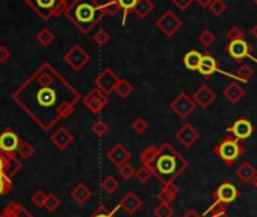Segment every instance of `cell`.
I'll return each instance as SVG.
<instances>
[{"label": "cell", "mask_w": 257, "mask_h": 217, "mask_svg": "<svg viewBox=\"0 0 257 217\" xmlns=\"http://www.w3.org/2000/svg\"><path fill=\"white\" fill-rule=\"evenodd\" d=\"M79 94L50 65H41L35 75L16 93V100L44 128L52 126L61 116L71 113Z\"/></svg>", "instance_id": "obj_1"}, {"label": "cell", "mask_w": 257, "mask_h": 217, "mask_svg": "<svg viewBox=\"0 0 257 217\" xmlns=\"http://www.w3.org/2000/svg\"><path fill=\"white\" fill-rule=\"evenodd\" d=\"M188 167V161L168 143L165 141L159 148V155L152 166L153 175L165 185L174 182L177 176H180Z\"/></svg>", "instance_id": "obj_2"}, {"label": "cell", "mask_w": 257, "mask_h": 217, "mask_svg": "<svg viewBox=\"0 0 257 217\" xmlns=\"http://www.w3.org/2000/svg\"><path fill=\"white\" fill-rule=\"evenodd\" d=\"M64 14L83 34L91 32L104 17L103 8L97 0H74Z\"/></svg>", "instance_id": "obj_3"}, {"label": "cell", "mask_w": 257, "mask_h": 217, "mask_svg": "<svg viewBox=\"0 0 257 217\" xmlns=\"http://www.w3.org/2000/svg\"><path fill=\"white\" fill-rule=\"evenodd\" d=\"M215 155L225 164V166H233L245 152L243 146L240 144V140L236 138L234 135L228 134L224 137L213 149Z\"/></svg>", "instance_id": "obj_4"}, {"label": "cell", "mask_w": 257, "mask_h": 217, "mask_svg": "<svg viewBox=\"0 0 257 217\" xmlns=\"http://www.w3.org/2000/svg\"><path fill=\"white\" fill-rule=\"evenodd\" d=\"M26 4L44 20L65 13L68 0H26Z\"/></svg>", "instance_id": "obj_5"}, {"label": "cell", "mask_w": 257, "mask_h": 217, "mask_svg": "<svg viewBox=\"0 0 257 217\" xmlns=\"http://www.w3.org/2000/svg\"><path fill=\"white\" fill-rule=\"evenodd\" d=\"M195 100L192 97H189L186 93H180L171 103H170V108H171V111L180 117V119H188L192 111L195 110Z\"/></svg>", "instance_id": "obj_6"}, {"label": "cell", "mask_w": 257, "mask_h": 217, "mask_svg": "<svg viewBox=\"0 0 257 217\" xmlns=\"http://www.w3.org/2000/svg\"><path fill=\"white\" fill-rule=\"evenodd\" d=\"M182 20L173 13V11H165L158 20H156V28L168 38H171L180 28H182Z\"/></svg>", "instance_id": "obj_7"}, {"label": "cell", "mask_w": 257, "mask_h": 217, "mask_svg": "<svg viewBox=\"0 0 257 217\" xmlns=\"http://www.w3.org/2000/svg\"><path fill=\"white\" fill-rule=\"evenodd\" d=\"M237 196H239V190L236 188V185L231 184L230 181H224L215 190V193H213V202L215 203L230 205V203H233L237 199Z\"/></svg>", "instance_id": "obj_8"}, {"label": "cell", "mask_w": 257, "mask_h": 217, "mask_svg": "<svg viewBox=\"0 0 257 217\" xmlns=\"http://www.w3.org/2000/svg\"><path fill=\"white\" fill-rule=\"evenodd\" d=\"M249 50H251V47H249V44H248L243 38L230 41V43L227 44V47H225L227 55H228L231 59H234L236 62H240V61H243V59H246V58H251L252 61L257 62V59L251 56Z\"/></svg>", "instance_id": "obj_9"}, {"label": "cell", "mask_w": 257, "mask_h": 217, "mask_svg": "<svg viewBox=\"0 0 257 217\" xmlns=\"http://www.w3.org/2000/svg\"><path fill=\"white\" fill-rule=\"evenodd\" d=\"M107 94H104L100 88H94L89 91V94L83 99V103L89 108L91 113L97 114L107 105Z\"/></svg>", "instance_id": "obj_10"}, {"label": "cell", "mask_w": 257, "mask_h": 217, "mask_svg": "<svg viewBox=\"0 0 257 217\" xmlns=\"http://www.w3.org/2000/svg\"><path fill=\"white\" fill-rule=\"evenodd\" d=\"M227 131H228L231 135H234L236 138H239V140L242 141V140H248V138L252 135L254 126H252V123H251L248 119L239 117L236 122L231 123V126H228Z\"/></svg>", "instance_id": "obj_11"}, {"label": "cell", "mask_w": 257, "mask_h": 217, "mask_svg": "<svg viewBox=\"0 0 257 217\" xmlns=\"http://www.w3.org/2000/svg\"><path fill=\"white\" fill-rule=\"evenodd\" d=\"M119 78L110 70V68H104L95 79V85L97 88H100L104 94H110L115 91V87L118 84Z\"/></svg>", "instance_id": "obj_12"}, {"label": "cell", "mask_w": 257, "mask_h": 217, "mask_svg": "<svg viewBox=\"0 0 257 217\" xmlns=\"http://www.w3.org/2000/svg\"><path fill=\"white\" fill-rule=\"evenodd\" d=\"M176 138H177V141H179L180 144H183L185 148H192V146L198 141L200 132H198L194 126H191L189 123H185V125L177 131Z\"/></svg>", "instance_id": "obj_13"}, {"label": "cell", "mask_w": 257, "mask_h": 217, "mask_svg": "<svg viewBox=\"0 0 257 217\" xmlns=\"http://www.w3.org/2000/svg\"><path fill=\"white\" fill-rule=\"evenodd\" d=\"M106 158H107L115 167H121L122 164L128 163V160H131V152H128V149H127L122 143H116V144L106 154Z\"/></svg>", "instance_id": "obj_14"}, {"label": "cell", "mask_w": 257, "mask_h": 217, "mask_svg": "<svg viewBox=\"0 0 257 217\" xmlns=\"http://www.w3.org/2000/svg\"><path fill=\"white\" fill-rule=\"evenodd\" d=\"M65 61L74 68V70H80L82 67H85L89 61V55L80 47V46H74L67 55H65Z\"/></svg>", "instance_id": "obj_15"}, {"label": "cell", "mask_w": 257, "mask_h": 217, "mask_svg": "<svg viewBox=\"0 0 257 217\" xmlns=\"http://www.w3.org/2000/svg\"><path fill=\"white\" fill-rule=\"evenodd\" d=\"M192 99L195 100V103H197L200 108H203V110H207V108L215 102L216 94H215L207 85H201V87L194 93Z\"/></svg>", "instance_id": "obj_16"}, {"label": "cell", "mask_w": 257, "mask_h": 217, "mask_svg": "<svg viewBox=\"0 0 257 217\" xmlns=\"http://www.w3.org/2000/svg\"><path fill=\"white\" fill-rule=\"evenodd\" d=\"M119 206H121L127 214L134 215V214L138 212L140 208L143 206V199H141L138 194H135L134 191H128V193L119 200Z\"/></svg>", "instance_id": "obj_17"}, {"label": "cell", "mask_w": 257, "mask_h": 217, "mask_svg": "<svg viewBox=\"0 0 257 217\" xmlns=\"http://www.w3.org/2000/svg\"><path fill=\"white\" fill-rule=\"evenodd\" d=\"M201 76H204V78H209V76H212V75H215V73H221V70H219V67H218V61L212 56V55H209V53H204L203 55V58H201V62H200V67H198V70H197Z\"/></svg>", "instance_id": "obj_18"}, {"label": "cell", "mask_w": 257, "mask_h": 217, "mask_svg": "<svg viewBox=\"0 0 257 217\" xmlns=\"http://www.w3.org/2000/svg\"><path fill=\"white\" fill-rule=\"evenodd\" d=\"M222 96L230 102V103H237L243 99L245 96V90L240 84L237 82H231L230 85H227L222 91Z\"/></svg>", "instance_id": "obj_19"}, {"label": "cell", "mask_w": 257, "mask_h": 217, "mask_svg": "<svg viewBox=\"0 0 257 217\" xmlns=\"http://www.w3.org/2000/svg\"><path fill=\"white\" fill-rule=\"evenodd\" d=\"M179 196V187L174 182L165 184L156 194L159 202H165V203H171L173 200H176V197Z\"/></svg>", "instance_id": "obj_20"}, {"label": "cell", "mask_w": 257, "mask_h": 217, "mask_svg": "<svg viewBox=\"0 0 257 217\" xmlns=\"http://www.w3.org/2000/svg\"><path fill=\"white\" fill-rule=\"evenodd\" d=\"M257 175V170L252 167L251 163L245 161L243 164H240L236 170V176L242 181V182H251L254 179V176Z\"/></svg>", "instance_id": "obj_21"}, {"label": "cell", "mask_w": 257, "mask_h": 217, "mask_svg": "<svg viewBox=\"0 0 257 217\" xmlns=\"http://www.w3.org/2000/svg\"><path fill=\"white\" fill-rule=\"evenodd\" d=\"M203 53H200L198 50H189L185 56H183V64L188 70L191 71H197L201 62Z\"/></svg>", "instance_id": "obj_22"}, {"label": "cell", "mask_w": 257, "mask_h": 217, "mask_svg": "<svg viewBox=\"0 0 257 217\" xmlns=\"http://www.w3.org/2000/svg\"><path fill=\"white\" fill-rule=\"evenodd\" d=\"M155 10V4L152 0H138V4L134 10V13L140 17V19H146L149 17Z\"/></svg>", "instance_id": "obj_23"}, {"label": "cell", "mask_w": 257, "mask_h": 217, "mask_svg": "<svg viewBox=\"0 0 257 217\" xmlns=\"http://www.w3.org/2000/svg\"><path fill=\"white\" fill-rule=\"evenodd\" d=\"M19 146V138L14 132H4L0 137V148L4 151H16Z\"/></svg>", "instance_id": "obj_24"}, {"label": "cell", "mask_w": 257, "mask_h": 217, "mask_svg": "<svg viewBox=\"0 0 257 217\" xmlns=\"http://www.w3.org/2000/svg\"><path fill=\"white\" fill-rule=\"evenodd\" d=\"M158 155H159V148L150 146V148H146V149L143 151V154H141L140 160H141V163H143L144 166L152 167V166L155 164V161H156Z\"/></svg>", "instance_id": "obj_25"}, {"label": "cell", "mask_w": 257, "mask_h": 217, "mask_svg": "<svg viewBox=\"0 0 257 217\" xmlns=\"http://www.w3.org/2000/svg\"><path fill=\"white\" fill-rule=\"evenodd\" d=\"M118 4H119V8L122 10V20H121V26L125 25L127 22V17L131 13H134L137 4H138V0H118Z\"/></svg>", "instance_id": "obj_26"}, {"label": "cell", "mask_w": 257, "mask_h": 217, "mask_svg": "<svg viewBox=\"0 0 257 217\" xmlns=\"http://www.w3.org/2000/svg\"><path fill=\"white\" fill-rule=\"evenodd\" d=\"M225 206L224 203H212L210 208H207L204 212H203V217H227V211H225Z\"/></svg>", "instance_id": "obj_27"}, {"label": "cell", "mask_w": 257, "mask_h": 217, "mask_svg": "<svg viewBox=\"0 0 257 217\" xmlns=\"http://www.w3.org/2000/svg\"><path fill=\"white\" fill-rule=\"evenodd\" d=\"M132 91H134V85H132L131 82H128V81H125V79H119L118 84H116V87H115V93H116L119 97H122V99H125V97L131 96Z\"/></svg>", "instance_id": "obj_28"}, {"label": "cell", "mask_w": 257, "mask_h": 217, "mask_svg": "<svg viewBox=\"0 0 257 217\" xmlns=\"http://www.w3.org/2000/svg\"><path fill=\"white\" fill-rule=\"evenodd\" d=\"M73 197L79 202V203H85L91 196H92V193H91V190H88L83 184H80V185H77L74 190H73Z\"/></svg>", "instance_id": "obj_29"}, {"label": "cell", "mask_w": 257, "mask_h": 217, "mask_svg": "<svg viewBox=\"0 0 257 217\" xmlns=\"http://www.w3.org/2000/svg\"><path fill=\"white\" fill-rule=\"evenodd\" d=\"M252 75H254V68H252L251 65H248V64H242V65L237 68L234 78L239 79L240 82H248V81L252 78Z\"/></svg>", "instance_id": "obj_30"}, {"label": "cell", "mask_w": 257, "mask_h": 217, "mask_svg": "<svg viewBox=\"0 0 257 217\" xmlns=\"http://www.w3.org/2000/svg\"><path fill=\"white\" fill-rule=\"evenodd\" d=\"M153 215L155 217H173L174 215V209L170 206V203L159 202V205L153 209Z\"/></svg>", "instance_id": "obj_31"}, {"label": "cell", "mask_w": 257, "mask_h": 217, "mask_svg": "<svg viewBox=\"0 0 257 217\" xmlns=\"http://www.w3.org/2000/svg\"><path fill=\"white\" fill-rule=\"evenodd\" d=\"M101 188L107 193V194H113L118 188H119V182L118 179H115L113 176H106L101 182Z\"/></svg>", "instance_id": "obj_32"}, {"label": "cell", "mask_w": 257, "mask_h": 217, "mask_svg": "<svg viewBox=\"0 0 257 217\" xmlns=\"http://www.w3.org/2000/svg\"><path fill=\"white\" fill-rule=\"evenodd\" d=\"M53 140H55V143H56L61 149H64V148H67L68 143H71L73 135H71L70 132H67L65 129H61V131L53 137Z\"/></svg>", "instance_id": "obj_33"}, {"label": "cell", "mask_w": 257, "mask_h": 217, "mask_svg": "<svg viewBox=\"0 0 257 217\" xmlns=\"http://www.w3.org/2000/svg\"><path fill=\"white\" fill-rule=\"evenodd\" d=\"M152 176H155V175H153L152 167L144 166V164H143V167H140V169L137 170V175H135V178H137V179H138V182H141V184L149 182Z\"/></svg>", "instance_id": "obj_34"}, {"label": "cell", "mask_w": 257, "mask_h": 217, "mask_svg": "<svg viewBox=\"0 0 257 217\" xmlns=\"http://www.w3.org/2000/svg\"><path fill=\"white\" fill-rule=\"evenodd\" d=\"M137 170L138 169H135L132 164H128V163H125L121 167H118V173H119V176L122 179H131V178H134L137 175Z\"/></svg>", "instance_id": "obj_35"}, {"label": "cell", "mask_w": 257, "mask_h": 217, "mask_svg": "<svg viewBox=\"0 0 257 217\" xmlns=\"http://www.w3.org/2000/svg\"><path fill=\"white\" fill-rule=\"evenodd\" d=\"M101 8H103V14L104 16H115L121 10L118 0H107L104 5H101Z\"/></svg>", "instance_id": "obj_36"}, {"label": "cell", "mask_w": 257, "mask_h": 217, "mask_svg": "<svg viewBox=\"0 0 257 217\" xmlns=\"http://www.w3.org/2000/svg\"><path fill=\"white\" fill-rule=\"evenodd\" d=\"M209 10H210V13L213 16L219 17L227 11V5H225L224 0H213V2L210 4V7H209Z\"/></svg>", "instance_id": "obj_37"}, {"label": "cell", "mask_w": 257, "mask_h": 217, "mask_svg": "<svg viewBox=\"0 0 257 217\" xmlns=\"http://www.w3.org/2000/svg\"><path fill=\"white\" fill-rule=\"evenodd\" d=\"M215 40H216L215 34H213L212 31H209V29H204V31L200 34V37H198V41H200L203 46H206V47H210V46L215 43Z\"/></svg>", "instance_id": "obj_38"}, {"label": "cell", "mask_w": 257, "mask_h": 217, "mask_svg": "<svg viewBox=\"0 0 257 217\" xmlns=\"http://www.w3.org/2000/svg\"><path fill=\"white\" fill-rule=\"evenodd\" d=\"M132 129L138 134V135H143L147 129H149V122L143 117H138L134 123H132Z\"/></svg>", "instance_id": "obj_39"}, {"label": "cell", "mask_w": 257, "mask_h": 217, "mask_svg": "<svg viewBox=\"0 0 257 217\" xmlns=\"http://www.w3.org/2000/svg\"><path fill=\"white\" fill-rule=\"evenodd\" d=\"M118 208H121V206L118 205L115 209L109 211L106 206H100V208H98L92 215H91V217H116V209H118Z\"/></svg>", "instance_id": "obj_40"}, {"label": "cell", "mask_w": 257, "mask_h": 217, "mask_svg": "<svg viewBox=\"0 0 257 217\" xmlns=\"http://www.w3.org/2000/svg\"><path fill=\"white\" fill-rule=\"evenodd\" d=\"M109 40H110V35L104 31V29H100L98 32H95V35H94V41L98 44V46H104V44H107L109 43Z\"/></svg>", "instance_id": "obj_41"}, {"label": "cell", "mask_w": 257, "mask_h": 217, "mask_svg": "<svg viewBox=\"0 0 257 217\" xmlns=\"http://www.w3.org/2000/svg\"><path fill=\"white\" fill-rule=\"evenodd\" d=\"M92 132L97 135V137H103V135H106L107 134V125L103 122V120H98V122H95L94 125H92Z\"/></svg>", "instance_id": "obj_42"}, {"label": "cell", "mask_w": 257, "mask_h": 217, "mask_svg": "<svg viewBox=\"0 0 257 217\" xmlns=\"http://www.w3.org/2000/svg\"><path fill=\"white\" fill-rule=\"evenodd\" d=\"M227 37H228L230 41L240 40V38H243V32H242V29H240L239 26H231V28L228 29V32H227Z\"/></svg>", "instance_id": "obj_43"}, {"label": "cell", "mask_w": 257, "mask_h": 217, "mask_svg": "<svg viewBox=\"0 0 257 217\" xmlns=\"http://www.w3.org/2000/svg\"><path fill=\"white\" fill-rule=\"evenodd\" d=\"M171 2H173L180 11H186V10L192 5L194 0H171Z\"/></svg>", "instance_id": "obj_44"}, {"label": "cell", "mask_w": 257, "mask_h": 217, "mask_svg": "<svg viewBox=\"0 0 257 217\" xmlns=\"http://www.w3.org/2000/svg\"><path fill=\"white\" fill-rule=\"evenodd\" d=\"M183 217H203V215H201V214H198L195 209H189V211H188V212H186Z\"/></svg>", "instance_id": "obj_45"}, {"label": "cell", "mask_w": 257, "mask_h": 217, "mask_svg": "<svg viewBox=\"0 0 257 217\" xmlns=\"http://www.w3.org/2000/svg\"><path fill=\"white\" fill-rule=\"evenodd\" d=\"M197 2H198L203 8H209V7H210V4L213 2V0H197Z\"/></svg>", "instance_id": "obj_46"}, {"label": "cell", "mask_w": 257, "mask_h": 217, "mask_svg": "<svg viewBox=\"0 0 257 217\" xmlns=\"http://www.w3.org/2000/svg\"><path fill=\"white\" fill-rule=\"evenodd\" d=\"M251 34L257 38V25L255 26H252V29H251Z\"/></svg>", "instance_id": "obj_47"}, {"label": "cell", "mask_w": 257, "mask_h": 217, "mask_svg": "<svg viewBox=\"0 0 257 217\" xmlns=\"http://www.w3.org/2000/svg\"><path fill=\"white\" fill-rule=\"evenodd\" d=\"M4 188H5V184H4V179H0V193L4 191Z\"/></svg>", "instance_id": "obj_48"}, {"label": "cell", "mask_w": 257, "mask_h": 217, "mask_svg": "<svg viewBox=\"0 0 257 217\" xmlns=\"http://www.w3.org/2000/svg\"><path fill=\"white\" fill-rule=\"evenodd\" d=\"M251 182H252V185H254V188H255V190H257V175H255V176H254V179H252V181H251Z\"/></svg>", "instance_id": "obj_49"}, {"label": "cell", "mask_w": 257, "mask_h": 217, "mask_svg": "<svg viewBox=\"0 0 257 217\" xmlns=\"http://www.w3.org/2000/svg\"><path fill=\"white\" fill-rule=\"evenodd\" d=\"M0 170H4V160L0 158Z\"/></svg>", "instance_id": "obj_50"}, {"label": "cell", "mask_w": 257, "mask_h": 217, "mask_svg": "<svg viewBox=\"0 0 257 217\" xmlns=\"http://www.w3.org/2000/svg\"><path fill=\"white\" fill-rule=\"evenodd\" d=\"M0 179H4V173H2V170H0Z\"/></svg>", "instance_id": "obj_51"}, {"label": "cell", "mask_w": 257, "mask_h": 217, "mask_svg": "<svg viewBox=\"0 0 257 217\" xmlns=\"http://www.w3.org/2000/svg\"><path fill=\"white\" fill-rule=\"evenodd\" d=\"M254 217H257V215H254Z\"/></svg>", "instance_id": "obj_52"}]
</instances>
